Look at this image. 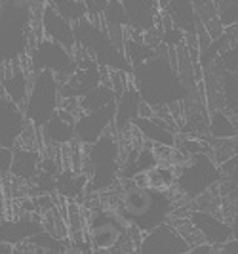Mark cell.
I'll list each match as a JSON object with an SVG mask.
<instances>
[{
	"label": "cell",
	"instance_id": "cell-18",
	"mask_svg": "<svg viewBox=\"0 0 238 254\" xmlns=\"http://www.w3.org/2000/svg\"><path fill=\"white\" fill-rule=\"evenodd\" d=\"M40 23H42V35H44V38L55 40V42L63 44L65 48H69L71 52L75 50L76 46L75 27H73V23L69 19H65L61 13L55 12L48 2L44 4Z\"/></svg>",
	"mask_w": 238,
	"mask_h": 254
},
{
	"label": "cell",
	"instance_id": "cell-4",
	"mask_svg": "<svg viewBox=\"0 0 238 254\" xmlns=\"http://www.w3.org/2000/svg\"><path fill=\"white\" fill-rule=\"evenodd\" d=\"M86 174H88V193H105L120 180V143L116 138V130L111 128L97 141L86 145Z\"/></svg>",
	"mask_w": 238,
	"mask_h": 254
},
{
	"label": "cell",
	"instance_id": "cell-22",
	"mask_svg": "<svg viewBox=\"0 0 238 254\" xmlns=\"http://www.w3.org/2000/svg\"><path fill=\"white\" fill-rule=\"evenodd\" d=\"M141 94L136 88V84L130 80L120 96L116 98V117H114V130L116 134H126L132 130V123L139 117V107H141Z\"/></svg>",
	"mask_w": 238,
	"mask_h": 254
},
{
	"label": "cell",
	"instance_id": "cell-47",
	"mask_svg": "<svg viewBox=\"0 0 238 254\" xmlns=\"http://www.w3.org/2000/svg\"><path fill=\"white\" fill-rule=\"evenodd\" d=\"M237 127H238V117H237Z\"/></svg>",
	"mask_w": 238,
	"mask_h": 254
},
{
	"label": "cell",
	"instance_id": "cell-31",
	"mask_svg": "<svg viewBox=\"0 0 238 254\" xmlns=\"http://www.w3.org/2000/svg\"><path fill=\"white\" fill-rule=\"evenodd\" d=\"M124 54H126V58L130 60L132 67H136V65L150 60V58L156 54V48L149 46V44L143 40V35L130 31V33H128V37H126Z\"/></svg>",
	"mask_w": 238,
	"mask_h": 254
},
{
	"label": "cell",
	"instance_id": "cell-7",
	"mask_svg": "<svg viewBox=\"0 0 238 254\" xmlns=\"http://www.w3.org/2000/svg\"><path fill=\"white\" fill-rule=\"evenodd\" d=\"M221 182L223 170L208 151L194 153L187 157L183 165L177 166V190L192 201L208 191L217 190Z\"/></svg>",
	"mask_w": 238,
	"mask_h": 254
},
{
	"label": "cell",
	"instance_id": "cell-9",
	"mask_svg": "<svg viewBox=\"0 0 238 254\" xmlns=\"http://www.w3.org/2000/svg\"><path fill=\"white\" fill-rule=\"evenodd\" d=\"M27 67L31 73L51 71L57 75L59 82H65L75 73L76 60L75 54L63 44L50 38H40L27 54Z\"/></svg>",
	"mask_w": 238,
	"mask_h": 254
},
{
	"label": "cell",
	"instance_id": "cell-46",
	"mask_svg": "<svg viewBox=\"0 0 238 254\" xmlns=\"http://www.w3.org/2000/svg\"><path fill=\"white\" fill-rule=\"evenodd\" d=\"M10 253H13V245L0 241V254H10Z\"/></svg>",
	"mask_w": 238,
	"mask_h": 254
},
{
	"label": "cell",
	"instance_id": "cell-45",
	"mask_svg": "<svg viewBox=\"0 0 238 254\" xmlns=\"http://www.w3.org/2000/svg\"><path fill=\"white\" fill-rule=\"evenodd\" d=\"M152 115H154L152 105H149L147 102H141V107H139V117H152Z\"/></svg>",
	"mask_w": 238,
	"mask_h": 254
},
{
	"label": "cell",
	"instance_id": "cell-30",
	"mask_svg": "<svg viewBox=\"0 0 238 254\" xmlns=\"http://www.w3.org/2000/svg\"><path fill=\"white\" fill-rule=\"evenodd\" d=\"M27 243L33 247L35 253H48V254L71 253V241H69V237H65V239L55 237V235H51L50 231H46V229L38 231L37 235H33Z\"/></svg>",
	"mask_w": 238,
	"mask_h": 254
},
{
	"label": "cell",
	"instance_id": "cell-24",
	"mask_svg": "<svg viewBox=\"0 0 238 254\" xmlns=\"http://www.w3.org/2000/svg\"><path fill=\"white\" fill-rule=\"evenodd\" d=\"M40 161L42 155L38 149H31V147H13V159L12 166H10V174L13 178L21 180L31 184L33 178L40 170Z\"/></svg>",
	"mask_w": 238,
	"mask_h": 254
},
{
	"label": "cell",
	"instance_id": "cell-40",
	"mask_svg": "<svg viewBox=\"0 0 238 254\" xmlns=\"http://www.w3.org/2000/svg\"><path fill=\"white\" fill-rule=\"evenodd\" d=\"M86 4V10H88V17H101L107 4L111 0H82Z\"/></svg>",
	"mask_w": 238,
	"mask_h": 254
},
{
	"label": "cell",
	"instance_id": "cell-32",
	"mask_svg": "<svg viewBox=\"0 0 238 254\" xmlns=\"http://www.w3.org/2000/svg\"><path fill=\"white\" fill-rule=\"evenodd\" d=\"M221 96L223 109L233 117H238V75L221 71Z\"/></svg>",
	"mask_w": 238,
	"mask_h": 254
},
{
	"label": "cell",
	"instance_id": "cell-41",
	"mask_svg": "<svg viewBox=\"0 0 238 254\" xmlns=\"http://www.w3.org/2000/svg\"><path fill=\"white\" fill-rule=\"evenodd\" d=\"M13 159V149L0 145V176L10 174V166H12Z\"/></svg>",
	"mask_w": 238,
	"mask_h": 254
},
{
	"label": "cell",
	"instance_id": "cell-1",
	"mask_svg": "<svg viewBox=\"0 0 238 254\" xmlns=\"http://www.w3.org/2000/svg\"><path fill=\"white\" fill-rule=\"evenodd\" d=\"M132 82L139 90L143 102L152 105L154 111L162 107H174L185 102L189 90L177 73L176 48L166 44L156 46V54L132 69Z\"/></svg>",
	"mask_w": 238,
	"mask_h": 254
},
{
	"label": "cell",
	"instance_id": "cell-20",
	"mask_svg": "<svg viewBox=\"0 0 238 254\" xmlns=\"http://www.w3.org/2000/svg\"><path fill=\"white\" fill-rule=\"evenodd\" d=\"M132 128L149 143H158V145H176L177 143V134L174 130V125L158 115L138 117L132 123Z\"/></svg>",
	"mask_w": 238,
	"mask_h": 254
},
{
	"label": "cell",
	"instance_id": "cell-11",
	"mask_svg": "<svg viewBox=\"0 0 238 254\" xmlns=\"http://www.w3.org/2000/svg\"><path fill=\"white\" fill-rule=\"evenodd\" d=\"M190 245L176 224L164 222L141 235L138 253L141 254H189Z\"/></svg>",
	"mask_w": 238,
	"mask_h": 254
},
{
	"label": "cell",
	"instance_id": "cell-28",
	"mask_svg": "<svg viewBox=\"0 0 238 254\" xmlns=\"http://www.w3.org/2000/svg\"><path fill=\"white\" fill-rule=\"evenodd\" d=\"M116 98H118V94H116L114 88L111 86L109 75H107V78L101 82L99 86H95L94 90H90L86 96H82V98L78 100V105H80V111L84 113V111L99 109V107H103V105L114 102Z\"/></svg>",
	"mask_w": 238,
	"mask_h": 254
},
{
	"label": "cell",
	"instance_id": "cell-17",
	"mask_svg": "<svg viewBox=\"0 0 238 254\" xmlns=\"http://www.w3.org/2000/svg\"><path fill=\"white\" fill-rule=\"evenodd\" d=\"M25 65H23V62L8 64L2 76H0V90H2V94H6L12 102H15L21 107L27 102L29 88H31V75H33L31 71H27Z\"/></svg>",
	"mask_w": 238,
	"mask_h": 254
},
{
	"label": "cell",
	"instance_id": "cell-43",
	"mask_svg": "<svg viewBox=\"0 0 238 254\" xmlns=\"http://www.w3.org/2000/svg\"><path fill=\"white\" fill-rule=\"evenodd\" d=\"M219 253L221 254H238V239H231L225 245L219 247Z\"/></svg>",
	"mask_w": 238,
	"mask_h": 254
},
{
	"label": "cell",
	"instance_id": "cell-35",
	"mask_svg": "<svg viewBox=\"0 0 238 254\" xmlns=\"http://www.w3.org/2000/svg\"><path fill=\"white\" fill-rule=\"evenodd\" d=\"M65 222L69 228V237L86 231V214L78 201H67L65 204Z\"/></svg>",
	"mask_w": 238,
	"mask_h": 254
},
{
	"label": "cell",
	"instance_id": "cell-8",
	"mask_svg": "<svg viewBox=\"0 0 238 254\" xmlns=\"http://www.w3.org/2000/svg\"><path fill=\"white\" fill-rule=\"evenodd\" d=\"M61 103V82L51 71H38L31 75V88L23 105L27 121L38 130L59 109Z\"/></svg>",
	"mask_w": 238,
	"mask_h": 254
},
{
	"label": "cell",
	"instance_id": "cell-23",
	"mask_svg": "<svg viewBox=\"0 0 238 254\" xmlns=\"http://www.w3.org/2000/svg\"><path fill=\"white\" fill-rule=\"evenodd\" d=\"M154 165H158L156 153L152 149V143L145 141L141 147H132L128 155L120 163V178L122 180H134L138 174H145Z\"/></svg>",
	"mask_w": 238,
	"mask_h": 254
},
{
	"label": "cell",
	"instance_id": "cell-42",
	"mask_svg": "<svg viewBox=\"0 0 238 254\" xmlns=\"http://www.w3.org/2000/svg\"><path fill=\"white\" fill-rule=\"evenodd\" d=\"M215 253H219V249H217V247H213V245H210V243H206V241L192 245V247H190V251H189V254H215Z\"/></svg>",
	"mask_w": 238,
	"mask_h": 254
},
{
	"label": "cell",
	"instance_id": "cell-16",
	"mask_svg": "<svg viewBox=\"0 0 238 254\" xmlns=\"http://www.w3.org/2000/svg\"><path fill=\"white\" fill-rule=\"evenodd\" d=\"M124 6V12L128 15L130 31L143 35L156 25L160 19V0H120Z\"/></svg>",
	"mask_w": 238,
	"mask_h": 254
},
{
	"label": "cell",
	"instance_id": "cell-29",
	"mask_svg": "<svg viewBox=\"0 0 238 254\" xmlns=\"http://www.w3.org/2000/svg\"><path fill=\"white\" fill-rule=\"evenodd\" d=\"M223 170V182L219 184V191L229 203L238 210V155L231 157L221 165Z\"/></svg>",
	"mask_w": 238,
	"mask_h": 254
},
{
	"label": "cell",
	"instance_id": "cell-25",
	"mask_svg": "<svg viewBox=\"0 0 238 254\" xmlns=\"http://www.w3.org/2000/svg\"><path fill=\"white\" fill-rule=\"evenodd\" d=\"M86 190H88V174L75 172L73 168L63 166L55 180V191L59 193V197L67 201H78V199H84Z\"/></svg>",
	"mask_w": 238,
	"mask_h": 254
},
{
	"label": "cell",
	"instance_id": "cell-34",
	"mask_svg": "<svg viewBox=\"0 0 238 254\" xmlns=\"http://www.w3.org/2000/svg\"><path fill=\"white\" fill-rule=\"evenodd\" d=\"M55 12H59L69 19L71 23H76L84 17H88V10H86V4L82 0H46Z\"/></svg>",
	"mask_w": 238,
	"mask_h": 254
},
{
	"label": "cell",
	"instance_id": "cell-36",
	"mask_svg": "<svg viewBox=\"0 0 238 254\" xmlns=\"http://www.w3.org/2000/svg\"><path fill=\"white\" fill-rule=\"evenodd\" d=\"M42 226L55 237H61V239L69 237V228H67V222H65V214L59 212L57 206L42 212Z\"/></svg>",
	"mask_w": 238,
	"mask_h": 254
},
{
	"label": "cell",
	"instance_id": "cell-13",
	"mask_svg": "<svg viewBox=\"0 0 238 254\" xmlns=\"http://www.w3.org/2000/svg\"><path fill=\"white\" fill-rule=\"evenodd\" d=\"M27 117L21 105L12 102L0 90V145L4 147H17L27 127Z\"/></svg>",
	"mask_w": 238,
	"mask_h": 254
},
{
	"label": "cell",
	"instance_id": "cell-10",
	"mask_svg": "<svg viewBox=\"0 0 238 254\" xmlns=\"http://www.w3.org/2000/svg\"><path fill=\"white\" fill-rule=\"evenodd\" d=\"M75 60H76V69L75 73L69 76L65 82H61V98H76L80 100L82 96H86L90 90L99 86L101 82L107 78L109 69L101 67L88 52L82 46L76 44L75 50Z\"/></svg>",
	"mask_w": 238,
	"mask_h": 254
},
{
	"label": "cell",
	"instance_id": "cell-12",
	"mask_svg": "<svg viewBox=\"0 0 238 254\" xmlns=\"http://www.w3.org/2000/svg\"><path fill=\"white\" fill-rule=\"evenodd\" d=\"M114 117H116V100L99 109L80 113L75 123V141L82 147L92 145L105 132L114 128Z\"/></svg>",
	"mask_w": 238,
	"mask_h": 254
},
{
	"label": "cell",
	"instance_id": "cell-21",
	"mask_svg": "<svg viewBox=\"0 0 238 254\" xmlns=\"http://www.w3.org/2000/svg\"><path fill=\"white\" fill-rule=\"evenodd\" d=\"M160 8L187 37H196L202 21L190 0H160Z\"/></svg>",
	"mask_w": 238,
	"mask_h": 254
},
{
	"label": "cell",
	"instance_id": "cell-3",
	"mask_svg": "<svg viewBox=\"0 0 238 254\" xmlns=\"http://www.w3.org/2000/svg\"><path fill=\"white\" fill-rule=\"evenodd\" d=\"M35 37V13L31 0L0 2V65L27 60L29 40Z\"/></svg>",
	"mask_w": 238,
	"mask_h": 254
},
{
	"label": "cell",
	"instance_id": "cell-5",
	"mask_svg": "<svg viewBox=\"0 0 238 254\" xmlns=\"http://www.w3.org/2000/svg\"><path fill=\"white\" fill-rule=\"evenodd\" d=\"M75 27L76 44L82 46L90 56L105 69H118L132 75V64L126 58L124 50L116 48L107 29L103 25L101 17H84L73 23Z\"/></svg>",
	"mask_w": 238,
	"mask_h": 254
},
{
	"label": "cell",
	"instance_id": "cell-44",
	"mask_svg": "<svg viewBox=\"0 0 238 254\" xmlns=\"http://www.w3.org/2000/svg\"><path fill=\"white\" fill-rule=\"evenodd\" d=\"M229 224H231V229H233V239H238V210L233 212V216L229 220Z\"/></svg>",
	"mask_w": 238,
	"mask_h": 254
},
{
	"label": "cell",
	"instance_id": "cell-2",
	"mask_svg": "<svg viewBox=\"0 0 238 254\" xmlns=\"http://www.w3.org/2000/svg\"><path fill=\"white\" fill-rule=\"evenodd\" d=\"M120 190L116 193V206L126 220L141 233H147L176 214V201L170 193L139 186L134 180H118Z\"/></svg>",
	"mask_w": 238,
	"mask_h": 254
},
{
	"label": "cell",
	"instance_id": "cell-14",
	"mask_svg": "<svg viewBox=\"0 0 238 254\" xmlns=\"http://www.w3.org/2000/svg\"><path fill=\"white\" fill-rule=\"evenodd\" d=\"M187 218L189 222L192 224V228L200 233L202 241L210 243L217 249L233 239L231 224L223 218L215 216L212 210H202V208L190 210Z\"/></svg>",
	"mask_w": 238,
	"mask_h": 254
},
{
	"label": "cell",
	"instance_id": "cell-6",
	"mask_svg": "<svg viewBox=\"0 0 238 254\" xmlns=\"http://www.w3.org/2000/svg\"><path fill=\"white\" fill-rule=\"evenodd\" d=\"M132 224L114 206H90L86 208V233L94 253H116Z\"/></svg>",
	"mask_w": 238,
	"mask_h": 254
},
{
	"label": "cell",
	"instance_id": "cell-19",
	"mask_svg": "<svg viewBox=\"0 0 238 254\" xmlns=\"http://www.w3.org/2000/svg\"><path fill=\"white\" fill-rule=\"evenodd\" d=\"M42 218L35 216V212L25 214L15 220L2 218L0 220V241L8 243V245H23L33 235H37L38 231H42Z\"/></svg>",
	"mask_w": 238,
	"mask_h": 254
},
{
	"label": "cell",
	"instance_id": "cell-37",
	"mask_svg": "<svg viewBox=\"0 0 238 254\" xmlns=\"http://www.w3.org/2000/svg\"><path fill=\"white\" fill-rule=\"evenodd\" d=\"M55 180H57V174H53V172H48V170H38V174L33 178V190L31 193L37 197V195H51V193H55Z\"/></svg>",
	"mask_w": 238,
	"mask_h": 254
},
{
	"label": "cell",
	"instance_id": "cell-38",
	"mask_svg": "<svg viewBox=\"0 0 238 254\" xmlns=\"http://www.w3.org/2000/svg\"><path fill=\"white\" fill-rule=\"evenodd\" d=\"M215 8H217V17L223 27L238 23V0H219Z\"/></svg>",
	"mask_w": 238,
	"mask_h": 254
},
{
	"label": "cell",
	"instance_id": "cell-15",
	"mask_svg": "<svg viewBox=\"0 0 238 254\" xmlns=\"http://www.w3.org/2000/svg\"><path fill=\"white\" fill-rule=\"evenodd\" d=\"M75 123H76V115L59 107L44 123V127L40 128L42 141L46 145H50V147L71 145L75 141Z\"/></svg>",
	"mask_w": 238,
	"mask_h": 254
},
{
	"label": "cell",
	"instance_id": "cell-27",
	"mask_svg": "<svg viewBox=\"0 0 238 254\" xmlns=\"http://www.w3.org/2000/svg\"><path fill=\"white\" fill-rule=\"evenodd\" d=\"M208 136H212V138H237V121H233L231 113H227L225 109L215 107L210 111V117H208Z\"/></svg>",
	"mask_w": 238,
	"mask_h": 254
},
{
	"label": "cell",
	"instance_id": "cell-39",
	"mask_svg": "<svg viewBox=\"0 0 238 254\" xmlns=\"http://www.w3.org/2000/svg\"><path fill=\"white\" fill-rule=\"evenodd\" d=\"M217 65L221 67V71L238 75V44H231L227 50L221 52V56L217 58Z\"/></svg>",
	"mask_w": 238,
	"mask_h": 254
},
{
	"label": "cell",
	"instance_id": "cell-26",
	"mask_svg": "<svg viewBox=\"0 0 238 254\" xmlns=\"http://www.w3.org/2000/svg\"><path fill=\"white\" fill-rule=\"evenodd\" d=\"M145 186L150 190L170 193L177 186V166L170 163H158L145 172Z\"/></svg>",
	"mask_w": 238,
	"mask_h": 254
},
{
	"label": "cell",
	"instance_id": "cell-33",
	"mask_svg": "<svg viewBox=\"0 0 238 254\" xmlns=\"http://www.w3.org/2000/svg\"><path fill=\"white\" fill-rule=\"evenodd\" d=\"M206 141L210 143V153H212V157L219 166L225 161H229L231 157L238 155V136L237 138H212L210 136Z\"/></svg>",
	"mask_w": 238,
	"mask_h": 254
}]
</instances>
